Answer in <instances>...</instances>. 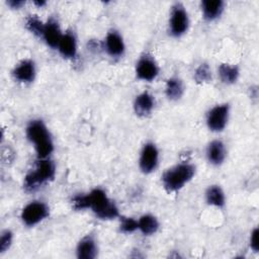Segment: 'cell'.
Listing matches in <instances>:
<instances>
[{"label":"cell","mask_w":259,"mask_h":259,"mask_svg":"<svg viewBox=\"0 0 259 259\" xmlns=\"http://www.w3.org/2000/svg\"><path fill=\"white\" fill-rule=\"evenodd\" d=\"M71 206L76 211L90 209L102 221H112L120 217L117 204L101 187H94L87 193H77L70 199Z\"/></svg>","instance_id":"cell-1"},{"label":"cell","mask_w":259,"mask_h":259,"mask_svg":"<svg viewBox=\"0 0 259 259\" xmlns=\"http://www.w3.org/2000/svg\"><path fill=\"white\" fill-rule=\"evenodd\" d=\"M25 137L32 145L37 159L50 158L55 151L53 136L41 118L30 119L25 126Z\"/></svg>","instance_id":"cell-2"},{"label":"cell","mask_w":259,"mask_h":259,"mask_svg":"<svg viewBox=\"0 0 259 259\" xmlns=\"http://www.w3.org/2000/svg\"><path fill=\"white\" fill-rule=\"evenodd\" d=\"M196 166L184 161L167 168L161 175V184L168 193H176L183 189L195 176Z\"/></svg>","instance_id":"cell-3"},{"label":"cell","mask_w":259,"mask_h":259,"mask_svg":"<svg viewBox=\"0 0 259 259\" xmlns=\"http://www.w3.org/2000/svg\"><path fill=\"white\" fill-rule=\"evenodd\" d=\"M57 174L56 163L50 158L36 159L34 167L23 178V188L27 192H33L52 182Z\"/></svg>","instance_id":"cell-4"},{"label":"cell","mask_w":259,"mask_h":259,"mask_svg":"<svg viewBox=\"0 0 259 259\" xmlns=\"http://www.w3.org/2000/svg\"><path fill=\"white\" fill-rule=\"evenodd\" d=\"M190 25L189 14L181 2L172 4L169 12L168 32L174 38H180L187 33Z\"/></svg>","instance_id":"cell-5"},{"label":"cell","mask_w":259,"mask_h":259,"mask_svg":"<svg viewBox=\"0 0 259 259\" xmlns=\"http://www.w3.org/2000/svg\"><path fill=\"white\" fill-rule=\"evenodd\" d=\"M51 214L50 206L47 202L34 199L27 202L20 211V221L27 228H33L49 219Z\"/></svg>","instance_id":"cell-6"},{"label":"cell","mask_w":259,"mask_h":259,"mask_svg":"<svg viewBox=\"0 0 259 259\" xmlns=\"http://www.w3.org/2000/svg\"><path fill=\"white\" fill-rule=\"evenodd\" d=\"M160 74V66L156 58L149 52L143 53L136 62L135 75L139 81L153 82Z\"/></svg>","instance_id":"cell-7"},{"label":"cell","mask_w":259,"mask_h":259,"mask_svg":"<svg viewBox=\"0 0 259 259\" xmlns=\"http://www.w3.org/2000/svg\"><path fill=\"white\" fill-rule=\"evenodd\" d=\"M231 105L228 102L218 103L209 108L205 114V124L211 133H222L228 125Z\"/></svg>","instance_id":"cell-8"},{"label":"cell","mask_w":259,"mask_h":259,"mask_svg":"<svg viewBox=\"0 0 259 259\" xmlns=\"http://www.w3.org/2000/svg\"><path fill=\"white\" fill-rule=\"evenodd\" d=\"M160 151L158 146L153 141H147L143 146L139 154V169L145 174L149 175L155 172L159 166Z\"/></svg>","instance_id":"cell-9"},{"label":"cell","mask_w":259,"mask_h":259,"mask_svg":"<svg viewBox=\"0 0 259 259\" xmlns=\"http://www.w3.org/2000/svg\"><path fill=\"white\" fill-rule=\"evenodd\" d=\"M101 48L111 59H120L125 54V42L123 36L117 29H110L107 31Z\"/></svg>","instance_id":"cell-10"},{"label":"cell","mask_w":259,"mask_h":259,"mask_svg":"<svg viewBox=\"0 0 259 259\" xmlns=\"http://www.w3.org/2000/svg\"><path fill=\"white\" fill-rule=\"evenodd\" d=\"M36 64L30 59H22L19 61L12 69L11 75L12 78L21 84H30L36 78Z\"/></svg>","instance_id":"cell-11"},{"label":"cell","mask_w":259,"mask_h":259,"mask_svg":"<svg viewBox=\"0 0 259 259\" xmlns=\"http://www.w3.org/2000/svg\"><path fill=\"white\" fill-rule=\"evenodd\" d=\"M99 247L94 234L84 235L77 243L75 254L78 259H95L98 256Z\"/></svg>","instance_id":"cell-12"},{"label":"cell","mask_w":259,"mask_h":259,"mask_svg":"<svg viewBox=\"0 0 259 259\" xmlns=\"http://www.w3.org/2000/svg\"><path fill=\"white\" fill-rule=\"evenodd\" d=\"M63 33L64 31L61 28V24L58 18L55 16H50L45 21V28L41 39L50 49L57 50Z\"/></svg>","instance_id":"cell-13"},{"label":"cell","mask_w":259,"mask_h":259,"mask_svg":"<svg viewBox=\"0 0 259 259\" xmlns=\"http://www.w3.org/2000/svg\"><path fill=\"white\" fill-rule=\"evenodd\" d=\"M156 106L155 96L149 91H142L136 95L133 102L134 112L138 117L145 118L150 116Z\"/></svg>","instance_id":"cell-14"},{"label":"cell","mask_w":259,"mask_h":259,"mask_svg":"<svg viewBox=\"0 0 259 259\" xmlns=\"http://www.w3.org/2000/svg\"><path fill=\"white\" fill-rule=\"evenodd\" d=\"M57 50L65 60H74L77 58L78 38L73 29H67L64 31Z\"/></svg>","instance_id":"cell-15"},{"label":"cell","mask_w":259,"mask_h":259,"mask_svg":"<svg viewBox=\"0 0 259 259\" xmlns=\"http://www.w3.org/2000/svg\"><path fill=\"white\" fill-rule=\"evenodd\" d=\"M227 147L226 144L219 139L210 141L205 149V157L207 162L212 166H221L227 159Z\"/></svg>","instance_id":"cell-16"},{"label":"cell","mask_w":259,"mask_h":259,"mask_svg":"<svg viewBox=\"0 0 259 259\" xmlns=\"http://www.w3.org/2000/svg\"><path fill=\"white\" fill-rule=\"evenodd\" d=\"M226 2L223 0H202L200 2L201 16L205 22L218 20L224 13Z\"/></svg>","instance_id":"cell-17"},{"label":"cell","mask_w":259,"mask_h":259,"mask_svg":"<svg viewBox=\"0 0 259 259\" xmlns=\"http://www.w3.org/2000/svg\"><path fill=\"white\" fill-rule=\"evenodd\" d=\"M204 200L206 204L219 209H224L227 204L225 190L219 184H211L207 186L204 191Z\"/></svg>","instance_id":"cell-18"},{"label":"cell","mask_w":259,"mask_h":259,"mask_svg":"<svg viewBox=\"0 0 259 259\" xmlns=\"http://www.w3.org/2000/svg\"><path fill=\"white\" fill-rule=\"evenodd\" d=\"M165 96L170 101L180 100L185 93V85L183 80L177 76L173 75L169 77L165 82Z\"/></svg>","instance_id":"cell-19"},{"label":"cell","mask_w":259,"mask_h":259,"mask_svg":"<svg viewBox=\"0 0 259 259\" xmlns=\"http://www.w3.org/2000/svg\"><path fill=\"white\" fill-rule=\"evenodd\" d=\"M240 68L238 65L230 63H222L218 67V76L225 85H234L240 78Z\"/></svg>","instance_id":"cell-20"},{"label":"cell","mask_w":259,"mask_h":259,"mask_svg":"<svg viewBox=\"0 0 259 259\" xmlns=\"http://www.w3.org/2000/svg\"><path fill=\"white\" fill-rule=\"evenodd\" d=\"M160 229V222L156 215L153 213L147 212L142 214L138 219V232H140L143 236L150 237L155 234Z\"/></svg>","instance_id":"cell-21"},{"label":"cell","mask_w":259,"mask_h":259,"mask_svg":"<svg viewBox=\"0 0 259 259\" xmlns=\"http://www.w3.org/2000/svg\"><path fill=\"white\" fill-rule=\"evenodd\" d=\"M193 80L198 85H203L211 82L212 71L207 62H202L195 68L193 73Z\"/></svg>","instance_id":"cell-22"},{"label":"cell","mask_w":259,"mask_h":259,"mask_svg":"<svg viewBox=\"0 0 259 259\" xmlns=\"http://www.w3.org/2000/svg\"><path fill=\"white\" fill-rule=\"evenodd\" d=\"M25 28L35 37L41 38L45 28V21H42L37 15L30 14L25 18Z\"/></svg>","instance_id":"cell-23"},{"label":"cell","mask_w":259,"mask_h":259,"mask_svg":"<svg viewBox=\"0 0 259 259\" xmlns=\"http://www.w3.org/2000/svg\"><path fill=\"white\" fill-rule=\"evenodd\" d=\"M118 229L120 233L124 235H130L138 231V219H135L133 217L120 215L118 218Z\"/></svg>","instance_id":"cell-24"},{"label":"cell","mask_w":259,"mask_h":259,"mask_svg":"<svg viewBox=\"0 0 259 259\" xmlns=\"http://www.w3.org/2000/svg\"><path fill=\"white\" fill-rule=\"evenodd\" d=\"M14 240V234L11 230L5 229L0 234V255L6 253L12 246Z\"/></svg>","instance_id":"cell-25"},{"label":"cell","mask_w":259,"mask_h":259,"mask_svg":"<svg viewBox=\"0 0 259 259\" xmlns=\"http://www.w3.org/2000/svg\"><path fill=\"white\" fill-rule=\"evenodd\" d=\"M249 247L254 253L259 252V230L255 227L249 236Z\"/></svg>","instance_id":"cell-26"},{"label":"cell","mask_w":259,"mask_h":259,"mask_svg":"<svg viewBox=\"0 0 259 259\" xmlns=\"http://www.w3.org/2000/svg\"><path fill=\"white\" fill-rule=\"evenodd\" d=\"M6 4L10 9L18 10V9L22 8L23 5H25V1H22V0H7Z\"/></svg>","instance_id":"cell-27"},{"label":"cell","mask_w":259,"mask_h":259,"mask_svg":"<svg viewBox=\"0 0 259 259\" xmlns=\"http://www.w3.org/2000/svg\"><path fill=\"white\" fill-rule=\"evenodd\" d=\"M33 4H34V5H37V6L40 7V8H42L44 6L47 5V2H46V1H33Z\"/></svg>","instance_id":"cell-28"}]
</instances>
